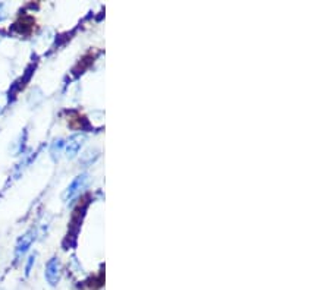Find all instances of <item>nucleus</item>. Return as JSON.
<instances>
[{
    "instance_id": "obj_1",
    "label": "nucleus",
    "mask_w": 330,
    "mask_h": 290,
    "mask_svg": "<svg viewBox=\"0 0 330 290\" xmlns=\"http://www.w3.org/2000/svg\"><path fill=\"white\" fill-rule=\"evenodd\" d=\"M87 180H88L87 174H80V176H77V178L71 182V185L66 188V190H65V194H63V200H65L66 202L74 201V200L81 194V190H83L84 188H85Z\"/></svg>"
},
{
    "instance_id": "obj_2",
    "label": "nucleus",
    "mask_w": 330,
    "mask_h": 290,
    "mask_svg": "<svg viewBox=\"0 0 330 290\" xmlns=\"http://www.w3.org/2000/svg\"><path fill=\"white\" fill-rule=\"evenodd\" d=\"M61 274H62V264H61L59 258H52L47 262L46 272H44V277H46L47 283L50 286H56L61 280Z\"/></svg>"
},
{
    "instance_id": "obj_3",
    "label": "nucleus",
    "mask_w": 330,
    "mask_h": 290,
    "mask_svg": "<svg viewBox=\"0 0 330 290\" xmlns=\"http://www.w3.org/2000/svg\"><path fill=\"white\" fill-rule=\"evenodd\" d=\"M34 239H36V232H34V230H28L24 236H21L20 240H18V244H17L15 256H17V258L24 256L25 252L30 249V246H31V244L34 242Z\"/></svg>"
},
{
    "instance_id": "obj_4",
    "label": "nucleus",
    "mask_w": 330,
    "mask_h": 290,
    "mask_svg": "<svg viewBox=\"0 0 330 290\" xmlns=\"http://www.w3.org/2000/svg\"><path fill=\"white\" fill-rule=\"evenodd\" d=\"M83 141L84 136H81V135H74V136L69 138V141L65 144V151H66L68 158H74L78 154V151L81 150Z\"/></svg>"
},
{
    "instance_id": "obj_5",
    "label": "nucleus",
    "mask_w": 330,
    "mask_h": 290,
    "mask_svg": "<svg viewBox=\"0 0 330 290\" xmlns=\"http://www.w3.org/2000/svg\"><path fill=\"white\" fill-rule=\"evenodd\" d=\"M63 146H65V142H63L62 138L55 140V142H53L52 146H50V152H52V156H53V157H56V154H59V152L62 151Z\"/></svg>"
},
{
    "instance_id": "obj_6",
    "label": "nucleus",
    "mask_w": 330,
    "mask_h": 290,
    "mask_svg": "<svg viewBox=\"0 0 330 290\" xmlns=\"http://www.w3.org/2000/svg\"><path fill=\"white\" fill-rule=\"evenodd\" d=\"M34 261H36V255H31V256L28 258V262H27V267H25V274H27V276L31 272V267H33V264H34Z\"/></svg>"
},
{
    "instance_id": "obj_7",
    "label": "nucleus",
    "mask_w": 330,
    "mask_h": 290,
    "mask_svg": "<svg viewBox=\"0 0 330 290\" xmlns=\"http://www.w3.org/2000/svg\"><path fill=\"white\" fill-rule=\"evenodd\" d=\"M6 18V14H5V10H3V4H0V22L3 21Z\"/></svg>"
}]
</instances>
